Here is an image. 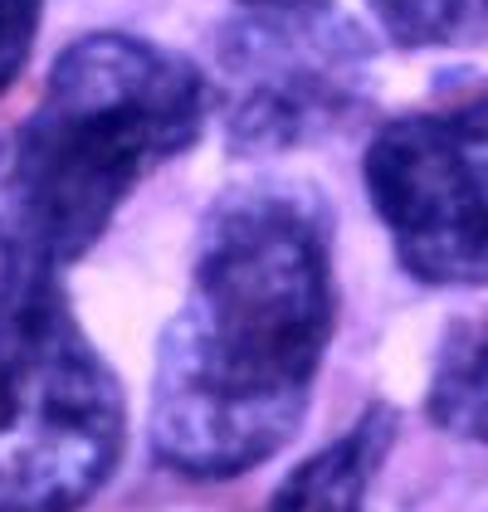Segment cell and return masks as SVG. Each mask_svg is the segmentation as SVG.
<instances>
[{"instance_id": "5b68a950", "label": "cell", "mask_w": 488, "mask_h": 512, "mask_svg": "<svg viewBox=\"0 0 488 512\" xmlns=\"http://www.w3.org/2000/svg\"><path fill=\"white\" fill-rule=\"evenodd\" d=\"M366 196L420 283H488V93L386 122L366 147Z\"/></svg>"}, {"instance_id": "6da1fadb", "label": "cell", "mask_w": 488, "mask_h": 512, "mask_svg": "<svg viewBox=\"0 0 488 512\" xmlns=\"http://www.w3.org/2000/svg\"><path fill=\"white\" fill-rule=\"evenodd\" d=\"M332 322V220L318 191L220 196L157 347L152 454L205 483L274 459L308 415Z\"/></svg>"}, {"instance_id": "8992f818", "label": "cell", "mask_w": 488, "mask_h": 512, "mask_svg": "<svg viewBox=\"0 0 488 512\" xmlns=\"http://www.w3.org/2000/svg\"><path fill=\"white\" fill-rule=\"evenodd\" d=\"M391 439H396V415L386 405H371L342 439H332L327 449L288 473L259 512H366L371 478L381 469Z\"/></svg>"}, {"instance_id": "ba28073f", "label": "cell", "mask_w": 488, "mask_h": 512, "mask_svg": "<svg viewBox=\"0 0 488 512\" xmlns=\"http://www.w3.org/2000/svg\"><path fill=\"white\" fill-rule=\"evenodd\" d=\"M366 5L401 49L488 44V0H366Z\"/></svg>"}, {"instance_id": "7a4b0ae2", "label": "cell", "mask_w": 488, "mask_h": 512, "mask_svg": "<svg viewBox=\"0 0 488 512\" xmlns=\"http://www.w3.org/2000/svg\"><path fill=\"white\" fill-rule=\"evenodd\" d=\"M210 103L201 69L162 44L118 30L69 44L5 152L20 259H83L137 181L201 137Z\"/></svg>"}, {"instance_id": "52a82bcc", "label": "cell", "mask_w": 488, "mask_h": 512, "mask_svg": "<svg viewBox=\"0 0 488 512\" xmlns=\"http://www.w3.org/2000/svg\"><path fill=\"white\" fill-rule=\"evenodd\" d=\"M425 415L445 434L488 444V313L459 322L440 342Z\"/></svg>"}, {"instance_id": "3957f363", "label": "cell", "mask_w": 488, "mask_h": 512, "mask_svg": "<svg viewBox=\"0 0 488 512\" xmlns=\"http://www.w3.org/2000/svg\"><path fill=\"white\" fill-rule=\"evenodd\" d=\"M122 386L83 337L59 269L0 288V512H79L122 459Z\"/></svg>"}, {"instance_id": "8fae6325", "label": "cell", "mask_w": 488, "mask_h": 512, "mask_svg": "<svg viewBox=\"0 0 488 512\" xmlns=\"http://www.w3.org/2000/svg\"><path fill=\"white\" fill-rule=\"evenodd\" d=\"M249 5H259V0H249Z\"/></svg>"}, {"instance_id": "30bf717a", "label": "cell", "mask_w": 488, "mask_h": 512, "mask_svg": "<svg viewBox=\"0 0 488 512\" xmlns=\"http://www.w3.org/2000/svg\"><path fill=\"white\" fill-rule=\"evenodd\" d=\"M15 274V249H10V239H5V225H0V288L10 283Z\"/></svg>"}, {"instance_id": "277c9868", "label": "cell", "mask_w": 488, "mask_h": 512, "mask_svg": "<svg viewBox=\"0 0 488 512\" xmlns=\"http://www.w3.org/2000/svg\"><path fill=\"white\" fill-rule=\"evenodd\" d=\"M225 142L240 157L332 137L371 98V44L337 0H259L215 40Z\"/></svg>"}, {"instance_id": "9c48e42d", "label": "cell", "mask_w": 488, "mask_h": 512, "mask_svg": "<svg viewBox=\"0 0 488 512\" xmlns=\"http://www.w3.org/2000/svg\"><path fill=\"white\" fill-rule=\"evenodd\" d=\"M40 20H44V0H0V93L30 64Z\"/></svg>"}]
</instances>
